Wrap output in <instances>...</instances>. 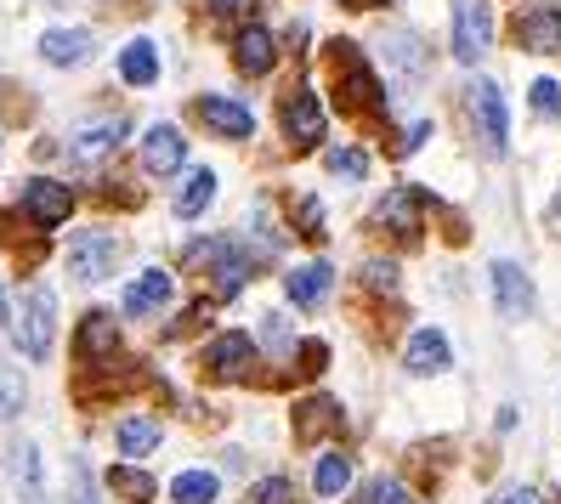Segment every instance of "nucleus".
Listing matches in <instances>:
<instances>
[{
  "mask_svg": "<svg viewBox=\"0 0 561 504\" xmlns=\"http://www.w3.org/2000/svg\"><path fill=\"white\" fill-rule=\"evenodd\" d=\"M51 312H57V300L46 284H23L18 295V341L28 357H46L51 352Z\"/></svg>",
  "mask_w": 561,
  "mask_h": 504,
  "instance_id": "1",
  "label": "nucleus"
},
{
  "mask_svg": "<svg viewBox=\"0 0 561 504\" xmlns=\"http://www.w3.org/2000/svg\"><path fill=\"white\" fill-rule=\"evenodd\" d=\"M493 46V12L488 0H459L454 7V57L459 62H477Z\"/></svg>",
  "mask_w": 561,
  "mask_h": 504,
  "instance_id": "2",
  "label": "nucleus"
},
{
  "mask_svg": "<svg viewBox=\"0 0 561 504\" xmlns=\"http://www.w3.org/2000/svg\"><path fill=\"white\" fill-rule=\"evenodd\" d=\"M471 114H477V130H482L488 153H505V142H511V114H505V96H500V85H493V80H477V85H471Z\"/></svg>",
  "mask_w": 561,
  "mask_h": 504,
  "instance_id": "3",
  "label": "nucleus"
},
{
  "mask_svg": "<svg viewBox=\"0 0 561 504\" xmlns=\"http://www.w3.org/2000/svg\"><path fill=\"white\" fill-rule=\"evenodd\" d=\"M250 363H255V341H250V334H239V329L233 334H216L210 352H205V368H210L216 380H244Z\"/></svg>",
  "mask_w": 561,
  "mask_h": 504,
  "instance_id": "4",
  "label": "nucleus"
},
{
  "mask_svg": "<svg viewBox=\"0 0 561 504\" xmlns=\"http://www.w3.org/2000/svg\"><path fill=\"white\" fill-rule=\"evenodd\" d=\"M193 114H199L216 137H227V142L255 137V114H250L244 103H227V96H199V103H193Z\"/></svg>",
  "mask_w": 561,
  "mask_h": 504,
  "instance_id": "5",
  "label": "nucleus"
},
{
  "mask_svg": "<svg viewBox=\"0 0 561 504\" xmlns=\"http://www.w3.org/2000/svg\"><path fill=\"white\" fill-rule=\"evenodd\" d=\"M493 300H500V318H527L534 312V278L516 261H493Z\"/></svg>",
  "mask_w": 561,
  "mask_h": 504,
  "instance_id": "6",
  "label": "nucleus"
},
{
  "mask_svg": "<svg viewBox=\"0 0 561 504\" xmlns=\"http://www.w3.org/2000/svg\"><path fill=\"white\" fill-rule=\"evenodd\" d=\"M182 159H187V137H182L176 125H153L148 137H142V164H148V176H176Z\"/></svg>",
  "mask_w": 561,
  "mask_h": 504,
  "instance_id": "7",
  "label": "nucleus"
},
{
  "mask_svg": "<svg viewBox=\"0 0 561 504\" xmlns=\"http://www.w3.org/2000/svg\"><path fill=\"white\" fill-rule=\"evenodd\" d=\"M516 41L527 46V51H561V7H527L522 18H516Z\"/></svg>",
  "mask_w": 561,
  "mask_h": 504,
  "instance_id": "8",
  "label": "nucleus"
},
{
  "mask_svg": "<svg viewBox=\"0 0 561 504\" xmlns=\"http://www.w3.org/2000/svg\"><path fill=\"white\" fill-rule=\"evenodd\" d=\"M284 130H289L295 148H312L323 137V103H318V91H295L289 96V103H284Z\"/></svg>",
  "mask_w": 561,
  "mask_h": 504,
  "instance_id": "9",
  "label": "nucleus"
},
{
  "mask_svg": "<svg viewBox=\"0 0 561 504\" xmlns=\"http://www.w3.org/2000/svg\"><path fill=\"white\" fill-rule=\"evenodd\" d=\"M284 289H289V300H295V307H323V300H329V289H335V266H329V261H307V266H295V273L284 278Z\"/></svg>",
  "mask_w": 561,
  "mask_h": 504,
  "instance_id": "10",
  "label": "nucleus"
},
{
  "mask_svg": "<svg viewBox=\"0 0 561 504\" xmlns=\"http://www.w3.org/2000/svg\"><path fill=\"white\" fill-rule=\"evenodd\" d=\"M28 216H35L41 227H62L75 216V193L62 182H28Z\"/></svg>",
  "mask_w": 561,
  "mask_h": 504,
  "instance_id": "11",
  "label": "nucleus"
},
{
  "mask_svg": "<svg viewBox=\"0 0 561 504\" xmlns=\"http://www.w3.org/2000/svg\"><path fill=\"white\" fill-rule=\"evenodd\" d=\"M403 363H409V375H443V368L454 363V352H448V341H443L437 329H414Z\"/></svg>",
  "mask_w": 561,
  "mask_h": 504,
  "instance_id": "12",
  "label": "nucleus"
},
{
  "mask_svg": "<svg viewBox=\"0 0 561 504\" xmlns=\"http://www.w3.org/2000/svg\"><path fill=\"white\" fill-rule=\"evenodd\" d=\"M164 300H171V273H159V266H148L142 278H130V284H125V312H130V318L159 312Z\"/></svg>",
  "mask_w": 561,
  "mask_h": 504,
  "instance_id": "13",
  "label": "nucleus"
},
{
  "mask_svg": "<svg viewBox=\"0 0 561 504\" xmlns=\"http://www.w3.org/2000/svg\"><path fill=\"white\" fill-rule=\"evenodd\" d=\"M114 239H103V232H85V239H75V250H69V266L80 278H108L114 273Z\"/></svg>",
  "mask_w": 561,
  "mask_h": 504,
  "instance_id": "14",
  "label": "nucleus"
},
{
  "mask_svg": "<svg viewBox=\"0 0 561 504\" xmlns=\"http://www.w3.org/2000/svg\"><path fill=\"white\" fill-rule=\"evenodd\" d=\"M91 51L96 46H91L85 28H46V35H41V57L57 62V69H75V62H85Z\"/></svg>",
  "mask_w": 561,
  "mask_h": 504,
  "instance_id": "15",
  "label": "nucleus"
},
{
  "mask_svg": "<svg viewBox=\"0 0 561 504\" xmlns=\"http://www.w3.org/2000/svg\"><path fill=\"white\" fill-rule=\"evenodd\" d=\"M233 62H239L244 75H267L273 62H278V46H273V35H267V28H261V23H250L244 35L233 41Z\"/></svg>",
  "mask_w": 561,
  "mask_h": 504,
  "instance_id": "16",
  "label": "nucleus"
},
{
  "mask_svg": "<svg viewBox=\"0 0 561 504\" xmlns=\"http://www.w3.org/2000/svg\"><path fill=\"white\" fill-rule=\"evenodd\" d=\"M375 216H380V227H391V232H398V239H414V232H420V193H414V187L386 193Z\"/></svg>",
  "mask_w": 561,
  "mask_h": 504,
  "instance_id": "17",
  "label": "nucleus"
},
{
  "mask_svg": "<svg viewBox=\"0 0 561 504\" xmlns=\"http://www.w3.org/2000/svg\"><path fill=\"white\" fill-rule=\"evenodd\" d=\"M114 352H119L114 318H108V312H91V318L80 323V357H85V363H103V357H114Z\"/></svg>",
  "mask_w": 561,
  "mask_h": 504,
  "instance_id": "18",
  "label": "nucleus"
},
{
  "mask_svg": "<svg viewBox=\"0 0 561 504\" xmlns=\"http://www.w3.org/2000/svg\"><path fill=\"white\" fill-rule=\"evenodd\" d=\"M12 482H18L23 504H46V482H41V448H35V443H18V448H12Z\"/></svg>",
  "mask_w": 561,
  "mask_h": 504,
  "instance_id": "19",
  "label": "nucleus"
},
{
  "mask_svg": "<svg viewBox=\"0 0 561 504\" xmlns=\"http://www.w3.org/2000/svg\"><path fill=\"white\" fill-rule=\"evenodd\" d=\"M341 425V409L329 397H307L301 409H295V436H301V443H318L323 431H335Z\"/></svg>",
  "mask_w": 561,
  "mask_h": 504,
  "instance_id": "20",
  "label": "nucleus"
},
{
  "mask_svg": "<svg viewBox=\"0 0 561 504\" xmlns=\"http://www.w3.org/2000/svg\"><path fill=\"white\" fill-rule=\"evenodd\" d=\"M119 137H125V119H96V125H80V130H75V153H80V159H103V153H114V148H119Z\"/></svg>",
  "mask_w": 561,
  "mask_h": 504,
  "instance_id": "21",
  "label": "nucleus"
},
{
  "mask_svg": "<svg viewBox=\"0 0 561 504\" xmlns=\"http://www.w3.org/2000/svg\"><path fill=\"white\" fill-rule=\"evenodd\" d=\"M119 75H125V85H153V80H159V51H153V41H130V46L119 51Z\"/></svg>",
  "mask_w": 561,
  "mask_h": 504,
  "instance_id": "22",
  "label": "nucleus"
},
{
  "mask_svg": "<svg viewBox=\"0 0 561 504\" xmlns=\"http://www.w3.org/2000/svg\"><path fill=\"white\" fill-rule=\"evenodd\" d=\"M210 198H216V171H193V176L182 182V193H176V216H182V221L205 216Z\"/></svg>",
  "mask_w": 561,
  "mask_h": 504,
  "instance_id": "23",
  "label": "nucleus"
},
{
  "mask_svg": "<svg viewBox=\"0 0 561 504\" xmlns=\"http://www.w3.org/2000/svg\"><path fill=\"white\" fill-rule=\"evenodd\" d=\"M346 482H352V459H346V454H323V459H318V470H312V488H318V499H335V493H346Z\"/></svg>",
  "mask_w": 561,
  "mask_h": 504,
  "instance_id": "24",
  "label": "nucleus"
},
{
  "mask_svg": "<svg viewBox=\"0 0 561 504\" xmlns=\"http://www.w3.org/2000/svg\"><path fill=\"white\" fill-rule=\"evenodd\" d=\"M159 436H164L159 420H125V425H119V454H125V459H142V454L159 448Z\"/></svg>",
  "mask_w": 561,
  "mask_h": 504,
  "instance_id": "25",
  "label": "nucleus"
},
{
  "mask_svg": "<svg viewBox=\"0 0 561 504\" xmlns=\"http://www.w3.org/2000/svg\"><path fill=\"white\" fill-rule=\"evenodd\" d=\"M171 504H216V477L210 470H182L171 482Z\"/></svg>",
  "mask_w": 561,
  "mask_h": 504,
  "instance_id": "26",
  "label": "nucleus"
},
{
  "mask_svg": "<svg viewBox=\"0 0 561 504\" xmlns=\"http://www.w3.org/2000/svg\"><path fill=\"white\" fill-rule=\"evenodd\" d=\"M108 488L119 499H130V504H148L153 499V477H148V470H137V465H114L108 470Z\"/></svg>",
  "mask_w": 561,
  "mask_h": 504,
  "instance_id": "27",
  "label": "nucleus"
},
{
  "mask_svg": "<svg viewBox=\"0 0 561 504\" xmlns=\"http://www.w3.org/2000/svg\"><path fill=\"white\" fill-rule=\"evenodd\" d=\"M323 164H329L335 176H346V182H363V176H369V153H363V148H329Z\"/></svg>",
  "mask_w": 561,
  "mask_h": 504,
  "instance_id": "28",
  "label": "nucleus"
},
{
  "mask_svg": "<svg viewBox=\"0 0 561 504\" xmlns=\"http://www.w3.org/2000/svg\"><path fill=\"white\" fill-rule=\"evenodd\" d=\"M23 402H28V386L12 363H0V414H23Z\"/></svg>",
  "mask_w": 561,
  "mask_h": 504,
  "instance_id": "29",
  "label": "nucleus"
},
{
  "mask_svg": "<svg viewBox=\"0 0 561 504\" xmlns=\"http://www.w3.org/2000/svg\"><path fill=\"white\" fill-rule=\"evenodd\" d=\"M386 57L398 62L403 75H420V69H425V57H420V41H414V35H386Z\"/></svg>",
  "mask_w": 561,
  "mask_h": 504,
  "instance_id": "30",
  "label": "nucleus"
},
{
  "mask_svg": "<svg viewBox=\"0 0 561 504\" xmlns=\"http://www.w3.org/2000/svg\"><path fill=\"white\" fill-rule=\"evenodd\" d=\"M534 108L545 119H561V85L556 80H534Z\"/></svg>",
  "mask_w": 561,
  "mask_h": 504,
  "instance_id": "31",
  "label": "nucleus"
},
{
  "mask_svg": "<svg viewBox=\"0 0 561 504\" xmlns=\"http://www.w3.org/2000/svg\"><path fill=\"white\" fill-rule=\"evenodd\" d=\"M250 504H289V482H284V477L255 482V488H250Z\"/></svg>",
  "mask_w": 561,
  "mask_h": 504,
  "instance_id": "32",
  "label": "nucleus"
},
{
  "mask_svg": "<svg viewBox=\"0 0 561 504\" xmlns=\"http://www.w3.org/2000/svg\"><path fill=\"white\" fill-rule=\"evenodd\" d=\"M261 341H267L273 352H289V323L278 312H267V318H261Z\"/></svg>",
  "mask_w": 561,
  "mask_h": 504,
  "instance_id": "33",
  "label": "nucleus"
},
{
  "mask_svg": "<svg viewBox=\"0 0 561 504\" xmlns=\"http://www.w3.org/2000/svg\"><path fill=\"white\" fill-rule=\"evenodd\" d=\"M301 232L307 239H323V205L318 198H301Z\"/></svg>",
  "mask_w": 561,
  "mask_h": 504,
  "instance_id": "34",
  "label": "nucleus"
},
{
  "mask_svg": "<svg viewBox=\"0 0 561 504\" xmlns=\"http://www.w3.org/2000/svg\"><path fill=\"white\" fill-rule=\"evenodd\" d=\"M69 482H75V504H96L91 477H85V459H75V465H69Z\"/></svg>",
  "mask_w": 561,
  "mask_h": 504,
  "instance_id": "35",
  "label": "nucleus"
},
{
  "mask_svg": "<svg viewBox=\"0 0 561 504\" xmlns=\"http://www.w3.org/2000/svg\"><path fill=\"white\" fill-rule=\"evenodd\" d=\"M363 273H369V284H375V289H398V266H391V261H369Z\"/></svg>",
  "mask_w": 561,
  "mask_h": 504,
  "instance_id": "36",
  "label": "nucleus"
},
{
  "mask_svg": "<svg viewBox=\"0 0 561 504\" xmlns=\"http://www.w3.org/2000/svg\"><path fill=\"white\" fill-rule=\"evenodd\" d=\"M500 504H539V493H534V488H511Z\"/></svg>",
  "mask_w": 561,
  "mask_h": 504,
  "instance_id": "37",
  "label": "nucleus"
},
{
  "mask_svg": "<svg viewBox=\"0 0 561 504\" xmlns=\"http://www.w3.org/2000/svg\"><path fill=\"white\" fill-rule=\"evenodd\" d=\"M425 137H432V125H425V119H420V125H414V130H409V137H403V148H409V153H414V148H420V142H425Z\"/></svg>",
  "mask_w": 561,
  "mask_h": 504,
  "instance_id": "38",
  "label": "nucleus"
},
{
  "mask_svg": "<svg viewBox=\"0 0 561 504\" xmlns=\"http://www.w3.org/2000/svg\"><path fill=\"white\" fill-rule=\"evenodd\" d=\"M239 7H250V0H210V12H239Z\"/></svg>",
  "mask_w": 561,
  "mask_h": 504,
  "instance_id": "39",
  "label": "nucleus"
},
{
  "mask_svg": "<svg viewBox=\"0 0 561 504\" xmlns=\"http://www.w3.org/2000/svg\"><path fill=\"white\" fill-rule=\"evenodd\" d=\"M550 227L561 232V193H556V205H550Z\"/></svg>",
  "mask_w": 561,
  "mask_h": 504,
  "instance_id": "40",
  "label": "nucleus"
},
{
  "mask_svg": "<svg viewBox=\"0 0 561 504\" xmlns=\"http://www.w3.org/2000/svg\"><path fill=\"white\" fill-rule=\"evenodd\" d=\"M7 312H12V307H7V289H0V323H7Z\"/></svg>",
  "mask_w": 561,
  "mask_h": 504,
  "instance_id": "41",
  "label": "nucleus"
}]
</instances>
